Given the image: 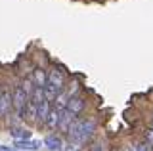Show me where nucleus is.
<instances>
[{
	"label": "nucleus",
	"mask_w": 153,
	"mask_h": 151,
	"mask_svg": "<svg viewBox=\"0 0 153 151\" xmlns=\"http://www.w3.org/2000/svg\"><path fill=\"white\" fill-rule=\"evenodd\" d=\"M63 84H65V77H63V73H61L59 69H50V71H48L44 86H50V88H54V90H57V92L61 94Z\"/></svg>",
	"instance_id": "1"
},
{
	"label": "nucleus",
	"mask_w": 153,
	"mask_h": 151,
	"mask_svg": "<svg viewBox=\"0 0 153 151\" xmlns=\"http://www.w3.org/2000/svg\"><path fill=\"white\" fill-rule=\"evenodd\" d=\"M96 132V121L94 119H82L79 121V136H80V144L88 141Z\"/></svg>",
	"instance_id": "2"
},
{
	"label": "nucleus",
	"mask_w": 153,
	"mask_h": 151,
	"mask_svg": "<svg viewBox=\"0 0 153 151\" xmlns=\"http://www.w3.org/2000/svg\"><path fill=\"white\" fill-rule=\"evenodd\" d=\"M27 101H29V98H27L25 90L21 88V84L13 88V94H12V103H13V107L17 109V113H19V115H21V113H23V109H25Z\"/></svg>",
	"instance_id": "3"
},
{
	"label": "nucleus",
	"mask_w": 153,
	"mask_h": 151,
	"mask_svg": "<svg viewBox=\"0 0 153 151\" xmlns=\"http://www.w3.org/2000/svg\"><path fill=\"white\" fill-rule=\"evenodd\" d=\"M65 109L71 113V115H80L84 109V100L80 96H73V98H69V100L65 101Z\"/></svg>",
	"instance_id": "4"
},
{
	"label": "nucleus",
	"mask_w": 153,
	"mask_h": 151,
	"mask_svg": "<svg viewBox=\"0 0 153 151\" xmlns=\"http://www.w3.org/2000/svg\"><path fill=\"white\" fill-rule=\"evenodd\" d=\"M48 113H50V103H48L46 100H42V101L36 105V115H35V121L38 122V124H40V122H46Z\"/></svg>",
	"instance_id": "5"
},
{
	"label": "nucleus",
	"mask_w": 153,
	"mask_h": 151,
	"mask_svg": "<svg viewBox=\"0 0 153 151\" xmlns=\"http://www.w3.org/2000/svg\"><path fill=\"white\" fill-rule=\"evenodd\" d=\"M44 144H46L52 151H61V149H63V141H61V138H59V136H56V134L46 136Z\"/></svg>",
	"instance_id": "6"
},
{
	"label": "nucleus",
	"mask_w": 153,
	"mask_h": 151,
	"mask_svg": "<svg viewBox=\"0 0 153 151\" xmlns=\"http://www.w3.org/2000/svg\"><path fill=\"white\" fill-rule=\"evenodd\" d=\"M73 121H75V115H71L67 109H63V111L59 113V122H57V126H59L63 132H67V128H69V124Z\"/></svg>",
	"instance_id": "7"
},
{
	"label": "nucleus",
	"mask_w": 153,
	"mask_h": 151,
	"mask_svg": "<svg viewBox=\"0 0 153 151\" xmlns=\"http://www.w3.org/2000/svg\"><path fill=\"white\" fill-rule=\"evenodd\" d=\"M10 105H12V98H10L8 92H0V117H4L10 111Z\"/></svg>",
	"instance_id": "8"
},
{
	"label": "nucleus",
	"mask_w": 153,
	"mask_h": 151,
	"mask_svg": "<svg viewBox=\"0 0 153 151\" xmlns=\"http://www.w3.org/2000/svg\"><path fill=\"white\" fill-rule=\"evenodd\" d=\"M63 109H50V113H48L46 117V124L50 126V128H54V126H57V122H59V113Z\"/></svg>",
	"instance_id": "9"
},
{
	"label": "nucleus",
	"mask_w": 153,
	"mask_h": 151,
	"mask_svg": "<svg viewBox=\"0 0 153 151\" xmlns=\"http://www.w3.org/2000/svg\"><path fill=\"white\" fill-rule=\"evenodd\" d=\"M46 84V73L42 69H36L35 71V86L36 88H44Z\"/></svg>",
	"instance_id": "10"
},
{
	"label": "nucleus",
	"mask_w": 153,
	"mask_h": 151,
	"mask_svg": "<svg viewBox=\"0 0 153 151\" xmlns=\"http://www.w3.org/2000/svg\"><path fill=\"white\" fill-rule=\"evenodd\" d=\"M38 141H25V140H17L16 141V147L17 149H36L38 147Z\"/></svg>",
	"instance_id": "11"
},
{
	"label": "nucleus",
	"mask_w": 153,
	"mask_h": 151,
	"mask_svg": "<svg viewBox=\"0 0 153 151\" xmlns=\"http://www.w3.org/2000/svg\"><path fill=\"white\" fill-rule=\"evenodd\" d=\"M12 136H13V138L29 140V138H31V132H29V130H21V128H16V130H12Z\"/></svg>",
	"instance_id": "12"
},
{
	"label": "nucleus",
	"mask_w": 153,
	"mask_h": 151,
	"mask_svg": "<svg viewBox=\"0 0 153 151\" xmlns=\"http://www.w3.org/2000/svg\"><path fill=\"white\" fill-rule=\"evenodd\" d=\"M90 151H105V141L103 140H98L92 144V147H90Z\"/></svg>",
	"instance_id": "13"
},
{
	"label": "nucleus",
	"mask_w": 153,
	"mask_h": 151,
	"mask_svg": "<svg viewBox=\"0 0 153 151\" xmlns=\"http://www.w3.org/2000/svg\"><path fill=\"white\" fill-rule=\"evenodd\" d=\"M146 138H147V141L153 145V130H149V132H146Z\"/></svg>",
	"instance_id": "14"
},
{
	"label": "nucleus",
	"mask_w": 153,
	"mask_h": 151,
	"mask_svg": "<svg viewBox=\"0 0 153 151\" xmlns=\"http://www.w3.org/2000/svg\"><path fill=\"white\" fill-rule=\"evenodd\" d=\"M134 151H147V145L146 144H140V145H136V147H134Z\"/></svg>",
	"instance_id": "15"
},
{
	"label": "nucleus",
	"mask_w": 153,
	"mask_h": 151,
	"mask_svg": "<svg viewBox=\"0 0 153 151\" xmlns=\"http://www.w3.org/2000/svg\"><path fill=\"white\" fill-rule=\"evenodd\" d=\"M126 151H134V147H128V149H126Z\"/></svg>",
	"instance_id": "16"
},
{
	"label": "nucleus",
	"mask_w": 153,
	"mask_h": 151,
	"mask_svg": "<svg viewBox=\"0 0 153 151\" xmlns=\"http://www.w3.org/2000/svg\"><path fill=\"white\" fill-rule=\"evenodd\" d=\"M113 151H117V149H113Z\"/></svg>",
	"instance_id": "17"
},
{
	"label": "nucleus",
	"mask_w": 153,
	"mask_h": 151,
	"mask_svg": "<svg viewBox=\"0 0 153 151\" xmlns=\"http://www.w3.org/2000/svg\"><path fill=\"white\" fill-rule=\"evenodd\" d=\"M151 147H153V145H151ZM151 151H153V149H151Z\"/></svg>",
	"instance_id": "18"
}]
</instances>
